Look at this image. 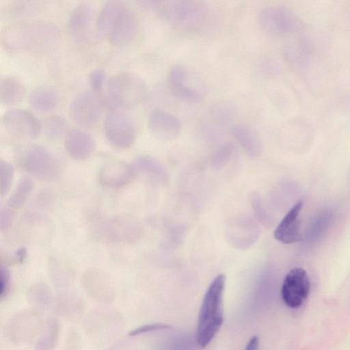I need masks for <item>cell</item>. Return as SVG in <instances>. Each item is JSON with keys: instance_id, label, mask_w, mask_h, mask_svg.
<instances>
[{"instance_id": "cell-14", "label": "cell", "mask_w": 350, "mask_h": 350, "mask_svg": "<svg viewBox=\"0 0 350 350\" xmlns=\"http://www.w3.org/2000/svg\"><path fill=\"white\" fill-rule=\"evenodd\" d=\"M148 127L156 137L169 141L178 135L181 123L174 115L161 109H154L149 113Z\"/></svg>"}, {"instance_id": "cell-12", "label": "cell", "mask_w": 350, "mask_h": 350, "mask_svg": "<svg viewBox=\"0 0 350 350\" xmlns=\"http://www.w3.org/2000/svg\"><path fill=\"white\" fill-rule=\"evenodd\" d=\"M139 233L136 221L129 215H118L109 219L101 228V234L109 241L129 243L135 241Z\"/></svg>"}, {"instance_id": "cell-17", "label": "cell", "mask_w": 350, "mask_h": 350, "mask_svg": "<svg viewBox=\"0 0 350 350\" xmlns=\"http://www.w3.org/2000/svg\"><path fill=\"white\" fill-rule=\"evenodd\" d=\"M303 202L295 203L285 215L274 231V237L278 241L291 244L298 242L301 239L300 231L299 214Z\"/></svg>"}, {"instance_id": "cell-1", "label": "cell", "mask_w": 350, "mask_h": 350, "mask_svg": "<svg viewBox=\"0 0 350 350\" xmlns=\"http://www.w3.org/2000/svg\"><path fill=\"white\" fill-rule=\"evenodd\" d=\"M59 39L53 25L41 21H27L7 27L1 34L6 50L12 53H42L49 51Z\"/></svg>"}, {"instance_id": "cell-3", "label": "cell", "mask_w": 350, "mask_h": 350, "mask_svg": "<svg viewBox=\"0 0 350 350\" xmlns=\"http://www.w3.org/2000/svg\"><path fill=\"white\" fill-rule=\"evenodd\" d=\"M226 276H216L206 290L198 315L197 342L204 348L219 331L224 321L223 294Z\"/></svg>"}, {"instance_id": "cell-13", "label": "cell", "mask_w": 350, "mask_h": 350, "mask_svg": "<svg viewBox=\"0 0 350 350\" xmlns=\"http://www.w3.org/2000/svg\"><path fill=\"white\" fill-rule=\"evenodd\" d=\"M138 31V22L135 13L126 5L117 16L109 34L110 43L124 46L131 42Z\"/></svg>"}, {"instance_id": "cell-2", "label": "cell", "mask_w": 350, "mask_h": 350, "mask_svg": "<svg viewBox=\"0 0 350 350\" xmlns=\"http://www.w3.org/2000/svg\"><path fill=\"white\" fill-rule=\"evenodd\" d=\"M141 3L174 27L183 31L202 27L210 14L208 5L199 0L144 1Z\"/></svg>"}, {"instance_id": "cell-26", "label": "cell", "mask_w": 350, "mask_h": 350, "mask_svg": "<svg viewBox=\"0 0 350 350\" xmlns=\"http://www.w3.org/2000/svg\"><path fill=\"white\" fill-rule=\"evenodd\" d=\"M105 81V71L101 69H95L90 72L88 76V82L94 92H100Z\"/></svg>"}, {"instance_id": "cell-19", "label": "cell", "mask_w": 350, "mask_h": 350, "mask_svg": "<svg viewBox=\"0 0 350 350\" xmlns=\"http://www.w3.org/2000/svg\"><path fill=\"white\" fill-rule=\"evenodd\" d=\"M59 97L54 87L43 85L35 88L29 94V101L31 107L40 113L49 112L59 104Z\"/></svg>"}, {"instance_id": "cell-24", "label": "cell", "mask_w": 350, "mask_h": 350, "mask_svg": "<svg viewBox=\"0 0 350 350\" xmlns=\"http://www.w3.org/2000/svg\"><path fill=\"white\" fill-rule=\"evenodd\" d=\"M68 126L67 121L62 116L55 114L45 118L42 129L48 139L57 140L66 135Z\"/></svg>"}, {"instance_id": "cell-28", "label": "cell", "mask_w": 350, "mask_h": 350, "mask_svg": "<svg viewBox=\"0 0 350 350\" xmlns=\"http://www.w3.org/2000/svg\"><path fill=\"white\" fill-rule=\"evenodd\" d=\"M13 211L7 206H1L0 208V228L7 230L11 226L13 220Z\"/></svg>"}, {"instance_id": "cell-10", "label": "cell", "mask_w": 350, "mask_h": 350, "mask_svg": "<svg viewBox=\"0 0 350 350\" xmlns=\"http://www.w3.org/2000/svg\"><path fill=\"white\" fill-rule=\"evenodd\" d=\"M94 8L88 2L78 4L71 12L68 21V31L71 38L77 43L89 42L93 33Z\"/></svg>"}, {"instance_id": "cell-7", "label": "cell", "mask_w": 350, "mask_h": 350, "mask_svg": "<svg viewBox=\"0 0 350 350\" xmlns=\"http://www.w3.org/2000/svg\"><path fill=\"white\" fill-rule=\"evenodd\" d=\"M102 113V102L92 91L78 94L68 105L70 118L75 124L83 128H92L96 125Z\"/></svg>"}, {"instance_id": "cell-9", "label": "cell", "mask_w": 350, "mask_h": 350, "mask_svg": "<svg viewBox=\"0 0 350 350\" xmlns=\"http://www.w3.org/2000/svg\"><path fill=\"white\" fill-rule=\"evenodd\" d=\"M310 288L307 272L296 267L286 275L281 289L284 304L291 308H299L306 300Z\"/></svg>"}, {"instance_id": "cell-4", "label": "cell", "mask_w": 350, "mask_h": 350, "mask_svg": "<svg viewBox=\"0 0 350 350\" xmlns=\"http://www.w3.org/2000/svg\"><path fill=\"white\" fill-rule=\"evenodd\" d=\"M148 94L143 79L131 72L113 75L106 85V98L113 110L131 109L141 104Z\"/></svg>"}, {"instance_id": "cell-8", "label": "cell", "mask_w": 350, "mask_h": 350, "mask_svg": "<svg viewBox=\"0 0 350 350\" xmlns=\"http://www.w3.org/2000/svg\"><path fill=\"white\" fill-rule=\"evenodd\" d=\"M2 124L9 135L21 139H33L42 129V124L36 117L22 109L6 111L2 117Z\"/></svg>"}, {"instance_id": "cell-20", "label": "cell", "mask_w": 350, "mask_h": 350, "mask_svg": "<svg viewBox=\"0 0 350 350\" xmlns=\"http://www.w3.org/2000/svg\"><path fill=\"white\" fill-rule=\"evenodd\" d=\"M124 6V3L120 1H109L105 3L96 20L98 37L103 38L109 36L117 16Z\"/></svg>"}, {"instance_id": "cell-15", "label": "cell", "mask_w": 350, "mask_h": 350, "mask_svg": "<svg viewBox=\"0 0 350 350\" xmlns=\"http://www.w3.org/2000/svg\"><path fill=\"white\" fill-rule=\"evenodd\" d=\"M133 166L120 161H112L101 167L98 180L103 186L118 189L129 185L135 177Z\"/></svg>"}, {"instance_id": "cell-30", "label": "cell", "mask_w": 350, "mask_h": 350, "mask_svg": "<svg viewBox=\"0 0 350 350\" xmlns=\"http://www.w3.org/2000/svg\"><path fill=\"white\" fill-rule=\"evenodd\" d=\"M259 346V339L257 336H252L247 344L245 350H258Z\"/></svg>"}, {"instance_id": "cell-22", "label": "cell", "mask_w": 350, "mask_h": 350, "mask_svg": "<svg viewBox=\"0 0 350 350\" xmlns=\"http://www.w3.org/2000/svg\"><path fill=\"white\" fill-rule=\"evenodd\" d=\"M234 137L250 153L256 154L260 150V140L256 131L250 125L239 123L232 127Z\"/></svg>"}, {"instance_id": "cell-11", "label": "cell", "mask_w": 350, "mask_h": 350, "mask_svg": "<svg viewBox=\"0 0 350 350\" xmlns=\"http://www.w3.org/2000/svg\"><path fill=\"white\" fill-rule=\"evenodd\" d=\"M189 70L183 64L174 65L168 74L167 82L171 92L180 99L196 103L203 98L200 88L193 85Z\"/></svg>"}, {"instance_id": "cell-29", "label": "cell", "mask_w": 350, "mask_h": 350, "mask_svg": "<svg viewBox=\"0 0 350 350\" xmlns=\"http://www.w3.org/2000/svg\"><path fill=\"white\" fill-rule=\"evenodd\" d=\"M169 327L168 325L163 323H153V324H148L142 327H139L133 331H132L130 334L131 335H137L142 333H146L148 332L152 331H156V330H160V329H164Z\"/></svg>"}, {"instance_id": "cell-6", "label": "cell", "mask_w": 350, "mask_h": 350, "mask_svg": "<svg viewBox=\"0 0 350 350\" xmlns=\"http://www.w3.org/2000/svg\"><path fill=\"white\" fill-rule=\"evenodd\" d=\"M103 131L108 142L118 149H127L136 139V127L132 119L123 111L111 110L105 116Z\"/></svg>"}, {"instance_id": "cell-25", "label": "cell", "mask_w": 350, "mask_h": 350, "mask_svg": "<svg viewBox=\"0 0 350 350\" xmlns=\"http://www.w3.org/2000/svg\"><path fill=\"white\" fill-rule=\"evenodd\" d=\"M14 169L7 161L0 160V195L5 196L10 191L14 179Z\"/></svg>"}, {"instance_id": "cell-21", "label": "cell", "mask_w": 350, "mask_h": 350, "mask_svg": "<svg viewBox=\"0 0 350 350\" xmlns=\"http://www.w3.org/2000/svg\"><path fill=\"white\" fill-rule=\"evenodd\" d=\"M26 88L24 83L17 77L6 76L0 81V101L4 106L20 103L24 98Z\"/></svg>"}, {"instance_id": "cell-18", "label": "cell", "mask_w": 350, "mask_h": 350, "mask_svg": "<svg viewBox=\"0 0 350 350\" xmlns=\"http://www.w3.org/2000/svg\"><path fill=\"white\" fill-rule=\"evenodd\" d=\"M262 28L271 33H284L292 29L294 18L286 10L281 8L268 7L262 9L258 15Z\"/></svg>"}, {"instance_id": "cell-27", "label": "cell", "mask_w": 350, "mask_h": 350, "mask_svg": "<svg viewBox=\"0 0 350 350\" xmlns=\"http://www.w3.org/2000/svg\"><path fill=\"white\" fill-rule=\"evenodd\" d=\"M26 256L25 248L21 247L15 251L13 254H1V265L6 266L7 265H14L21 263L23 261Z\"/></svg>"}, {"instance_id": "cell-5", "label": "cell", "mask_w": 350, "mask_h": 350, "mask_svg": "<svg viewBox=\"0 0 350 350\" xmlns=\"http://www.w3.org/2000/svg\"><path fill=\"white\" fill-rule=\"evenodd\" d=\"M19 167L42 181L56 180L62 171L59 161L46 148L39 144H27L16 153Z\"/></svg>"}, {"instance_id": "cell-23", "label": "cell", "mask_w": 350, "mask_h": 350, "mask_svg": "<svg viewBox=\"0 0 350 350\" xmlns=\"http://www.w3.org/2000/svg\"><path fill=\"white\" fill-rule=\"evenodd\" d=\"M34 187L33 180L29 176L20 178L17 185L8 200L7 205L12 209H18L26 202Z\"/></svg>"}, {"instance_id": "cell-16", "label": "cell", "mask_w": 350, "mask_h": 350, "mask_svg": "<svg viewBox=\"0 0 350 350\" xmlns=\"http://www.w3.org/2000/svg\"><path fill=\"white\" fill-rule=\"evenodd\" d=\"M64 147L68 154L75 160H85L95 151L96 142L90 133L80 130L68 131L64 137Z\"/></svg>"}]
</instances>
